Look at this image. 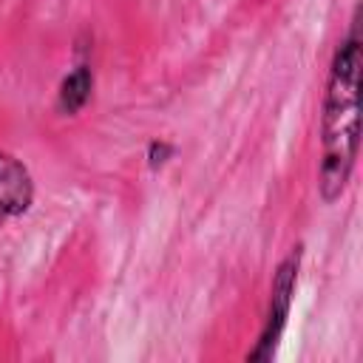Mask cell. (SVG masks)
<instances>
[{"label":"cell","instance_id":"cell-1","mask_svg":"<svg viewBox=\"0 0 363 363\" xmlns=\"http://www.w3.org/2000/svg\"><path fill=\"white\" fill-rule=\"evenodd\" d=\"M360 68L363 43L357 34V17L346 26L335 45L323 105H320V164H318V196L323 204H335L354 173L360 153Z\"/></svg>","mask_w":363,"mask_h":363},{"label":"cell","instance_id":"cell-2","mask_svg":"<svg viewBox=\"0 0 363 363\" xmlns=\"http://www.w3.org/2000/svg\"><path fill=\"white\" fill-rule=\"evenodd\" d=\"M301 261H303V244H295L278 261V267L272 272V284H269V301H267V312H264V326L258 332L255 346L244 354L247 363H267V360L275 357V349L281 343V335H284L289 312H292V298H295V286H298Z\"/></svg>","mask_w":363,"mask_h":363},{"label":"cell","instance_id":"cell-3","mask_svg":"<svg viewBox=\"0 0 363 363\" xmlns=\"http://www.w3.org/2000/svg\"><path fill=\"white\" fill-rule=\"evenodd\" d=\"M31 204H34L31 170L9 150H0V224L26 216Z\"/></svg>","mask_w":363,"mask_h":363},{"label":"cell","instance_id":"cell-4","mask_svg":"<svg viewBox=\"0 0 363 363\" xmlns=\"http://www.w3.org/2000/svg\"><path fill=\"white\" fill-rule=\"evenodd\" d=\"M91 94H94V68L88 62H79L74 65L62 82H60V91H57V111L62 116H77L88 102H91Z\"/></svg>","mask_w":363,"mask_h":363},{"label":"cell","instance_id":"cell-5","mask_svg":"<svg viewBox=\"0 0 363 363\" xmlns=\"http://www.w3.org/2000/svg\"><path fill=\"white\" fill-rule=\"evenodd\" d=\"M176 147L167 142V139H150L147 147H145V162H147V170H159L164 167L170 159H173Z\"/></svg>","mask_w":363,"mask_h":363}]
</instances>
